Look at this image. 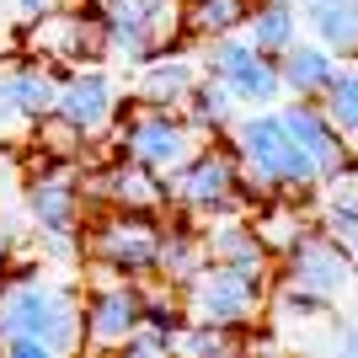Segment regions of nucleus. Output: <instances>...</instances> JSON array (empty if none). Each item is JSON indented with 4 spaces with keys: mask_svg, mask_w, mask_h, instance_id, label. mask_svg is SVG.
Wrapping results in <instances>:
<instances>
[{
    "mask_svg": "<svg viewBox=\"0 0 358 358\" xmlns=\"http://www.w3.org/2000/svg\"><path fill=\"white\" fill-rule=\"evenodd\" d=\"M80 299L70 268L27 262L0 268V353L6 358H64L80 353Z\"/></svg>",
    "mask_w": 358,
    "mask_h": 358,
    "instance_id": "1",
    "label": "nucleus"
},
{
    "mask_svg": "<svg viewBox=\"0 0 358 358\" xmlns=\"http://www.w3.org/2000/svg\"><path fill=\"white\" fill-rule=\"evenodd\" d=\"M224 139H230V150H236V161H241V187L252 198V209L268 203V198H294L299 203V198H315L327 187L321 166L284 129L278 107H246Z\"/></svg>",
    "mask_w": 358,
    "mask_h": 358,
    "instance_id": "2",
    "label": "nucleus"
},
{
    "mask_svg": "<svg viewBox=\"0 0 358 358\" xmlns=\"http://www.w3.org/2000/svg\"><path fill=\"white\" fill-rule=\"evenodd\" d=\"M80 161H48L38 155L32 177L22 182V203H27V220L38 224V257L54 262V268H75L86 246H80V209H86V193H80Z\"/></svg>",
    "mask_w": 358,
    "mask_h": 358,
    "instance_id": "3",
    "label": "nucleus"
},
{
    "mask_svg": "<svg viewBox=\"0 0 358 358\" xmlns=\"http://www.w3.org/2000/svg\"><path fill=\"white\" fill-rule=\"evenodd\" d=\"M86 262L96 273H118V278H155V257H161V209H102L91 214L80 230Z\"/></svg>",
    "mask_w": 358,
    "mask_h": 358,
    "instance_id": "4",
    "label": "nucleus"
},
{
    "mask_svg": "<svg viewBox=\"0 0 358 358\" xmlns=\"http://www.w3.org/2000/svg\"><path fill=\"white\" fill-rule=\"evenodd\" d=\"M166 203H177L193 220H220V214H252V198L241 187V161L230 139L224 145H203L166 177Z\"/></svg>",
    "mask_w": 358,
    "mask_h": 358,
    "instance_id": "5",
    "label": "nucleus"
},
{
    "mask_svg": "<svg viewBox=\"0 0 358 358\" xmlns=\"http://www.w3.org/2000/svg\"><path fill=\"white\" fill-rule=\"evenodd\" d=\"M268 294H273V268H236V262H209L182 289L193 321H214L230 331H246L252 321H262Z\"/></svg>",
    "mask_w": 358,
    "mask_h": 358,
    "instance_id": "6",
    "label": "nucleus"
},
{
    "mask_svg": "<svg viewBox=\"0 0 358 358\" xmlns=\"http://www.w3.org/2000/svg\"><path fill=\"white\" fill-rule=\"evenodd\" d=\"M107 139H113V155H123V161L155 171L161 182L203 145V134L182 118L177 107H134V113H123V118H118V129H113Z\"/></svg>",
    "mask_w": 358,
    "mask_h": 358,
    "instance_id": "7",
    "label": "nucleus"
},
{
    "mask_svg": "<svg viewBox=\"0 0 358 358\" xmlns=\"http://www.w3.org/2000/svg\"><path fill=\"white\" fill-rule=\"evenodd\" d=\"M102 22H107V59L129 64V70L145 64L150 54H161V48L193 43L182 0H113Z\"/></svg>",
    "mask_w": 358,
    "mask_h": 358,
    "instance_id": "8",
    "label": "nucleus"
},
{
    "mask_svg": "<svg viewBox=\"0 0 358 358\" xmlns=\"http://www.w3.org/2000/svg\"><path fill=\"white\" fill-rule=\"evenodd\" d=\"M198 70L220 75L224 86H230V96L241 102V113H246V107H278L284 102L278 59L262 54V48L246 38V27L224 32V38H203V43H198Z\"/></svg>",
    "mask_w": 358,
    "mask_h": 358,
    "instance_id": "9",
    "label": "nucleus"
},
{
    "mask_svg": "<svg viewBox=\"0 0 358 358\" xmlns=\"http://www.w3.org/2000/svg\"><path fill=\"white\" fill-rule=\"evenodd\" d=\"M139 315H145V284L139 278H118V273L96 278L86 289V299H80V348L123 353L129 331L139 327Z\"/></svg>",
    "mask_w": 358,
    "mask_h": 358,
    "instance_id": "10",
    "label": "nucleus"
},
{
    "mask_svg": "<svg viewBox=\"0 0 358 358\" xmlns=\"http://www.w3.org/2000/svg\"><path fill=\"white\" fill-rule=\"evenodd\" d=\"M54 113L70 118L86 139H107L123 118V86L107 64H70L59 70V96H54Z\"/></svg>",
    "mask_w": 358,
    "mask_h": 358,
    "instance_id": "11",
    "label": "nucleus"
},
{
    "mask_svg": "<svg viewBox=\"0 0 358 358\" xmlns=\"http://www.w3.org/2000/svg\"><path fill=\"white\" fill-rule=\"evenodd\" d=\"M278 268H284L289 284L315 289V294H327L331 305L358 289V268H353V257H348V246L331 241L327 230H315V224H305L294 236V246L278 257Z\"/></svg>",
    "mask_w": 358,
    "mask_h": 358,
    "instance_id": "12",
    "label": "nucleus"
},
{
    "mask_svg": "<svg viewBox=\"0 0 358 358\" xmlns=\"http://www.w3.org/2000/svg\"><path fill=\"white\" fill-rule=\"evenodd\" d=\"M27 54L59 64V70H70V64H102L107 59L102 11L86 6V11H54V16H43V22H32L27 27Z\"/></svg>",
    "mask_w": 358,
    "mask_h": 358,
    "instance_id": "13",
    "label": "nucleus"
},
{
    "mask_svg": "<svg viewBox=\"0 0 358 358\" xmlns=\"http://www.w3.org/2000/svg\"><path fill=\"white\" fill-rule=\"evenodd\" d=\"M278 118H284V129L299 139V145L310 150V161L321 166V182H337L343 171H353V145H348V134L337 129V123L327 118V107L321 102H299V96H284L278 102Z\"/></svg>",
    "mask_w": 358,
    "mask_h": 358,
    "instance_id": "14",
    "label": "nucleus"
},
{
    "mask_svg": "<svg viewBox=\"0 0 358 358\" xmlns=\"http://www.w3.org/2000/svg\"><path fill=\"white\" fill-rule=\"evenodd\" d=\"M54 96H59V64L38 59V54H22V59L0 64V113H6V129L11 123H38L43 113H54Z\"/></svg>",
    "mask_w": 358,
    "mask_h": 358,
    "instance_id": "15",
    "label": "nucleus"
},
{
    "mask_svg": "<svg viewBox=\"0 0 358 358\" xmlns=\"http://www.w3.org/2000/svg\"><path fill=\"white\" fill-rule=\"evenodd\" d=\"M198 48L177 43V48H161V54H150L145 64H134V86H129V96H134L139 107H177L187 102V91H193L198 80Z\"/></svg>",
    "mask_w": 358,
    "mask_h": 358,
    "instance_id": "16",
    "label": "nucleus"
},
{
    "mask_svg": "<svg viewBox=\"0 0 358 358\" xmlns=\"http://www.w3.org/2000/svg\"><path fill=\"white\" fill-rule=\"evenodd\" d=\"M80 193H86L91 203H102V209H161L166 182L155 177V171H145V166L113 155V161L96 166L91 177H80Z\"/></svg>",
    "mask_w": 358,
    "mask_h": 358,
    "instance_id": "17",
    "label": "nucleus"
},
{
    "mask_svg": "<svg viewBox=\"0 0 358 358\" xmlns=\"http://www.w3.org/2000/svg\"><path fill=\"white\" fill-rule=\"evenodd\" d=\"M305 38L331 48L343 64L358 59V0H294Z\"/></svg>",
    "mask_w": 358,
    "mask_h": 358,
    "instance_id": "18",
    "label": "nucleus"
},
{
    "mask_svg": "<svg viewBox=\"0 0 358 358\" xmlns=\"http://www.w3.org/2000/svg\"><path fill=\"white\" fill-rule=\"evenodd\" d=\"M337 54L331 48H321L315 38H305L299 32L294 43L278 54V75H284V96H299V102H315L321 91L331 86V75H337Z\"/></svg>",
    "mask_w": 358,
    "mask_h": 358,
    "instance_id": "19",
    "label": "nucleus"
},
{
    "mask_svg": "<svg viewBox=\"0 0 358 358\" xmlns=\"http://www.w3.org/2000/svg\"><path fill=\"white\" fill-rule=\"evenodd\" d=\"M203 246H209V262H236V268H273V252L262 246L252 214H220L203 230Z\"/></svg>",
    "mask_w": 358,
    "mask_h": 358,
    "instance_id": "20",
    "label": "nucleus"
},
{
    "mask_svg": "<svg viewBox=\"0 0 358 358\" xmlns=\"http://www.w3.org/2000/svg\"><path fill=\"white\" fill-rule=\"evenodd\" d=\"M182 118L193 123L203 139H224L241 118V102L230 96V86H224L220 75H198L193 91H187V102H182Z\"/></svg>",
    "mask_w": 358,
    "mask_h": 358,
    "instance_id": "21",
    "label": "nucleus"
},
{
    "mask_svg": "<svg viewBox=\"0 0 358 358\" xmlns=\"http://www.w3.org/2000/svg\"><path fill=\"white\" fill-rule=\"evenodd\" d=\"M203 268H209L203 230H193V224H161V257H155V278L187 289Z\"/></svg>",
    "mask_w": 358,
    "mask_h": 358,
    "instance_id": "22",
    "label": "nucleus"
},
{
    "mask_svg": "<svg viewBox=\"0 0 358 358\" xmlns=\"http://www.w3.org/2000/svg\"><path fill=\"white\" fill-rule=\"evenodd\" d=\"M299 6L294 0H252V16H246V38H252L262 54H284L289 43L299 38Z\"/></svg>",
    "mask_w": 358,
    "mask_h": 358,
    "instance_id": "23",
    "label": "nucleus"
},
{
    "mask_svg": "<svg viewBox=\"0 0 358 358\" xmlns=\"http://www.w3.org/2000/svg\"><path fill=\"white\" fill-rule=\"evenodd\" d=\"M182 11H187V38L203 43V38H224V32L246 27L252 0H182Z\"/></svg>",
    "mask_w": 358,
    "mask_h": 358,
    "instance_id": "24",
    "label": "nucleus"
},
{
    "mask_svg": "<svg viewBox=\"0 0 358 358\" xmlns=\"http://www.w3.org/2000/svg\"><path fill=\"white\" fill-rule=\"evenodd\" d=\"M252 224H257V236H262V246L273 252V262L294 246V236L305 230V220H299L294 209V198H268V203H257L252 209Z\"/></svg>",
    "mask_w": 358,
    "mask_h": 358,
    "instance_id": "25",
    "label": "nucleus"
},
{
    "mask_svg": "<svg viewBox=\"0 0 358 358\" xmlns=\"http://www.w3.org/2000/svg\"><path fill=\"white\" fill-rule=\"evenodd\" d=\"M91 139L75 129L70 118H59V113H43V118L32 123V150L38 155H48V161H80V150H86Z\"/></svg>",
    "mask_w": 358,
    "mask_h": 358,
    "instance_id": "26",
    "label": "nucleus"
},
{
    "mask_svg": "<svg viewBox=\"0 0 358 358\" xmlns=\"http://www.w3.org/2000/svg\"><path fill=\"white\" fill-rule=\"evenodd\" d=\"M315 102L327 107V118L337 123L343 134H353V129H358V59H353V64H337L331 86L321 91Z\"/></svg>",
    "mask_w": 358,
    "mask_h": 358,
    "instance_id": "27",
    "label": "nucleus"
},
{
    "mask_svg": "<svg viewBox=\"0 0 358 358\" xmlns=\"http://www.w3.org/2000/svg\"><path fill=\"white\" fill-rule=\"evenodd\" d=\"M236 343H241V331L214 327V321H193V315H187V327H182V337H177V353H230Z\"/></svg>",
    "mask_w": 358,
    "mask_h": 358,
    "instance_id": "28",
    "label": "nucleus"
},
{
    "mask_svg": "<svg viewBox=\"0 0 358 358\" xmlns=\"http://www.w3.org/2000/svg\"><path fill=\"white\" fill-rule=\"evenodd\" d=\"M123 353H177V331H161V327H150V321H139L129 331Z\"/></svg>",
    "mask_w": 358,
    "mask_h": 358,
    "instance_id": "29",
    "label": "nucleus"
},
{
    "mask_svg": "<svg viewBox=\"0 0 358 358\" xmlns=\"http://www.w3.org/2000/svg\"><path fill=\"white\" fill-rule=\"evenodd\" d=\"M11 11H16V22H22V27H32V22H43V16L64 11V0H11Z\"/></svg>",
    "mask_w": 358,
    "mask_h": 358,
    "instance_id": "30",
    "label": "nucleus"
},
{
    "mask_svg": "<svg viewBox=\"0 0 358 358\" xmlns=\"http://www.w3.org/2000/svg\"><path fill=\"white\" fill-rule=\"evenodd\" d=\"M16 246H22V230L11 224V214L0 209V268H11V262H16Z\"/></svg>",
    "mask_w": 358,
    "mask_h": 358,
    "instance_id": "31",
    "label": "nucleus"
},
{
    "mask_svg": "<svg viewBox=\"0 0 358 358\" xmlns=\"http://www.w3.org/2000/svg\"><path fill=\"white\" fill-rule=\"evenodd\" d=\"M16 187H22V177H16V155H11L6 145H0V203H6V198H11Z\"/></svg>",
    "mask_w": 358,
    "mask_h": 358,
    "instance_id": "32",
    "label": "nucleus"
},
{
    "mask_svg": "<svg viewBox=\"0 0 358 358\" xmlns=\"http://www.w3.org/2000/svg\"><path fill=\"white\" fill-rule=\"evenodd\" d=\"M337 348L358 358V321H348V327H337Z\"/></svg>",
    "mask_w": 358,
    "mask_h": 358,
    "instance_id": "33",
    "label": "nucleus"
},
{
    "mask_svg": "<svg viewBox=\"0 0 358 358\" xmlns=\"http://www.w3.org/2000/svg\"><path fill=\"white\" fill-rule=\"evenodd\" d=\"M348 145H353V161H358V129H353V134H348Z\"/></svg>",
    "mask_w": 358,
    "mask_h": 358,
    "instance_id": "34",
    "label": "nucleus"
},
{
    "mask_svg": "<svg viewBox=\"0 0 358 358\" xmlns=\"http://www.w3.org/2000/svg\"><path fill=\"white\" fill-rule=\"evenodd\" d=\"M86 6H96V11H107V6H113V0H86Z\"/></svg>",
    "mask_w": 358,
    "mask_h": 358,
    "instance_id": "35",
    "label": "nucleus"
},
{
    "mask_svg": "<svg viewBox=\"0 0 358 358\" xmlns=\"http://www.w3.org/2000/svg\"><path fill=\"white\" fill-rule=\"evenodd\" d=\"M0 129H6V113H0Z\"/></svg>",
    "mask_w": 358,
    "mask_h": 358,
    "instance_id": "36",
    "label": "nucleus"
}]
</instances>
